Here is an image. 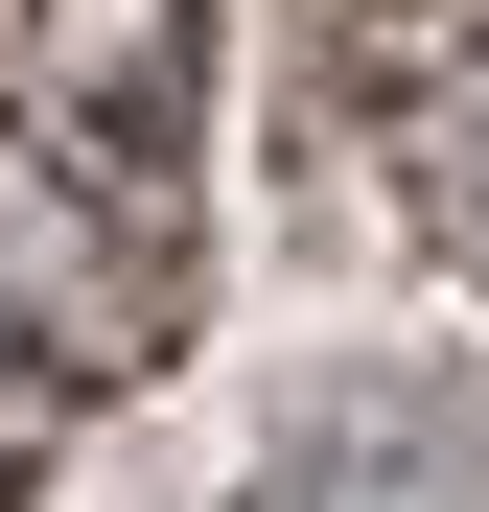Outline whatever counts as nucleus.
<instances>
[{"label": "nucleus", "instance_id": "1", "mask_svg": "<svg viewBox=\"0 0 489 512\" xmlns=\"http://www.w3.org/2000/svg\"><path fill=\"white\" fill-rule=\"evenodd\" d=\"M210 303V0H0V489Z\"/></svg>", "mask_w": 489, "mask_h": 512}, {"label": "nucleus", "instance_id": "2", "mask_svg": "<svg viewBox=\"0 0 489 512\" xmlns=\"http://www.w3.org/2000/svg\"><path fill=\"white\" fill-rule=\"evenodd\" d=\"M326 163L489 303V0H280Z\"/></svg>", "mask_w": 489, "mask_h": 512}]
</instances>
